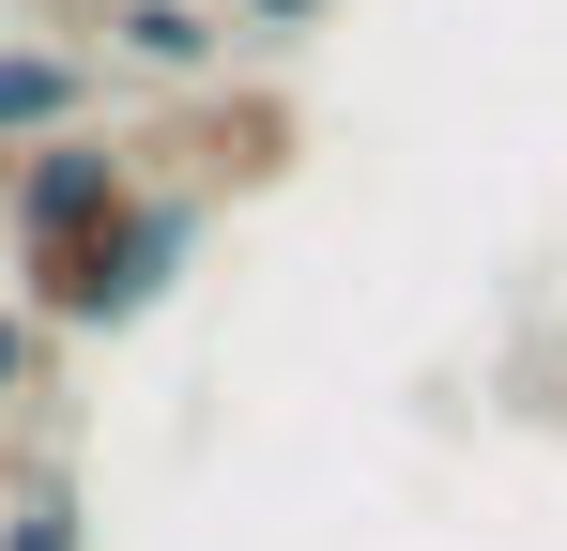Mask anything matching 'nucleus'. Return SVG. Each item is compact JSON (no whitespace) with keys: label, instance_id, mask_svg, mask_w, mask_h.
<instances>
[{"label":"nucleus","instance_id":"6","mask_svg":"<svg viewBox=\"0 0 567 551\" xmlns=\"http://www.w3.org/2000/svg\"><path fill=\"white\" fill-rule=\"evenodd\" d=\"M31 367H47V322H31V306H0V398H31Z\"/></svg>","mask_w":567,"mask_h":551},{"label":"nucleus","instance_id":"3","mask_svg":"<svg viewBox=\"0 0 567 551\" xmlns=\"http://www.w3.org/2000/svg\"><path fill=\"white\" fill-rule=\"evenodd\" d=\"M62 123H93V62L78 46H0V154L62 138Z\"/></svg>","mask_w":567,"mask_h":551},{"label":"nucleus","instance_id":"4","mask_svg":"<svg viewBox=\"0 0 567 551\" xmlns=\"http://www.w3.org/2000/svg\"><path fill=\"white\" fill-rule=\"evenodd\" d=\"M107 31H123V62H138V77H169V92H199L215 62H230V31H215L199 0H123Z\"/></svg>","mask_w":567,"mask_h":551},{"label":"nucleus","instance_id":"1","mask_svg":"<svg viewBox=\"0 0 567 551\" xmlns=\"http://www.w3.org/2000/svg\"><path fill=\"white\" fill-rule=\"evenodd\" d=\"M185 261H199V184H138L107 230H78L62 261L16 276V306H31L47 337H123V322H154V306L185 291Z\"/></svg>","mask_w":567,"mask_h":551},{"label":"nucleus","instance_id":"8","mask_svg":"<svg viewBox=\"0 0 567 551\" xmlns=\"http://www.w3.org/2000/svg\"><path fill=\"white\" fill-rule=\"evenodd\" d=\"M0 184H16V154H0Z\"/></svg>","mask_w":567,"mask_h":551},{"label":"nucleus","instance_id":"5","mask_svg":"<svg viewBox=\"0 0 567 551\" xmlns=\"http://www.w3.org/2000/svg\"><path fill=\"white\" fill-rule=\"evenodd\" d=\"M0 551H93V506H78V475H62V459H47V475H16Z\"/></svg>","mask_w":567,"mask_h":551},{"label":"nucleus","instance_id":"7","mask_svg":"<svg viewBox=\"0 0 567 551\" xmlns=\"http://www.w3.org/2000/svg\"><path fill=\"white\" fill-rule=\"evenodd\" d=\"M307 15H322V0H246V31H261V46H291Z\"/></svg>","mask_w":567,"mask_h":551},{"label":"nucleus","instance_id":"2","mask_svg":"<svg viewBox=\"0 0 567 551\" xmlns=\"http://www.w3.org/2000/svg\"><path fill=\"white\" fill-rule=\"evenodd\" d=\"M138 184H154V154H138L123 123H62V138H31V154H16V184H0L16 276H31V261H62L78 230H107V215H123Z\"/></svg>","mask_w":567,"mask_h":551}]
</instances>
